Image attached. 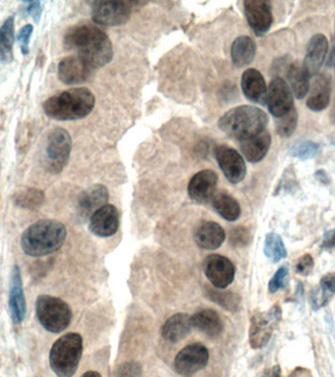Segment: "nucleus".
I'll list each match as a JSON object with an SVG mask.
<instances>
[{
	"mask_svg": "<svg viewBox=\"0 0 335 377\" xmlns=\"http://www.w3.org/2000/svg\"><path fill=\"white\" fill-rule=\"evenodd\" d=\"M33 32H34L33 25H25L20 30L19 34H18V42L21 46V51L24 55H27L29 53L30 38L32 37Z\"/></svg>",
	"mask_w": 335,
	"mask_h": 377,
	"instance_id": "obj_40",
	"label": "nucleus"
},
{
	"mask_svg": "<svg viewBox=\"0 0 335 377\" xmlns=\"http://www.w3.org/2000/svg\"><path fill=\"white\" fill-rule=\"evenodd\" d=\"M334 143V147H335V141H334V143Z\"/></svg>",
	"mask_w": 335,
	"mask_h": 377,
	"instance_id": "obj_47",
	"label": "nucleus"
},
{
	"mask_svg": "<svg viewBox=\"0 0 335 377\" xmlns=\"http://www.w3.org/2000/svg\"><path fill=\"white\" fill-rule=\"evenodd\" d=\"M335 56V45H334V51H332V53H331V58H334Z\"/></svg>",
	"mask_w": 335,
	"mask_h": 377,
	"instance_id": "obj_46",
	"label": "nucleus"
},
{
	"mask_svg": "<svg viewBox=\"0 0 335 377\" xmlns=\"http://www.w3.org/2000/svg\"><path fill=\"white\" fill-rule=\"evenodd\" d=\"M72 151V138L68 131L55 128L50 131L45 146V165L52 174H59L67 165Z\"/></svg>",
	"mask_w": 335,
	"mask_h": 377,
	"instance_id": "obj_7",
	"label": "nucleus"
},
{
	"mask_svg": "<svg viewBox=\"0 0 335 377\" xmlns=\"http://www.w3.org/2000/svg\"><path fill=\"white\" fill-rule=\"evenodd\" d=\"M209 297L212 301L216 302L220 306L224 307L227 310L234 312L239 307V297L232 292L218 291V290H209Z\"/></svg>",
	"mask_w": 335,
	"mask_h": 377,
	"instance_id": "obj_35",
	"label": "nucleus"
},
{
	"mask_svg": "<svg viewBox=\"0 0 335 377\" xmlns=\"http://www.w3.org/2000/svg\"><path fill=\"white\" fill-rule=\"evenodd\" d=\"M283 310L278 305L271 307L268 312L253 315L249 330V343L253 349H260L267 345L275 328L281 320Z\"/></svg>",
	"mask_w": 335,
	"mask_h": 377,
	"instance_id": "obj_8",
	"label": "nucleus"
},
{
	"mask_svg": "<svg viewBox=\"0 0 335 377\" xmlns=\"http://www.w3.org/2000/svg\"><path fill=\"white\" fill-rule=\"evenodd\" d=\"M209 356L208 349L203 344H191L176 356L174 369L181 376L191 377L208 365Z\"/></svg>",
	"mask_w": 335,
	"mask_h": 377,
	"instance_id": "obj_9",
	"label": "nucleus"
},
{
	"mask_svg": "<svg viewBox=\"0 0 335 377\" xmlns=\"http://www.w3.org/2000/svg\"><path fill=\"white\" fill-rule=\"evenodd\" d=\"M257 377H281L280 368L278 366H275L272 368H266Z\"/></svg>",
	"mask_w": 335,
	"mask_h": 377,
	"instance_id": "obj_44",
	"label": "nucleus"
},
{
	"mask_svg": "<svg viewBox=\"0 0 335 377\" xmlns=\"http://www.w3.org/2000/svg\"><path fill=\"white\" fill-rule=\"evenodd\" d=\"M193 327L210 338H218L224 332V323L218 312L213 310H202L191 317Z\"/></svg>",
	"mask_w": 335,
	"mask_h": 377,
	"instance_id": "obj_26",
	"label": "nucleus"
},
{
	"mask_svg": "<svg viewBox=\"0 0 335 377\" xmlns=\"http://www.w3.org/2000/svg\"><path fill=\"white\" fill-rule=\"evenodd\" d=\"M67 238L63 223L55 219H42L30 225L23 233L21 247L27 256L40 258L62 248Z\"/></svg>",
	"mask_w": 335,
	"mask_h": 377,
	"instance_id": "obj_2",
	"label": "nucleus"
},
{
	"mask_svg": "<svg viewBox=\"0 0 335 377\" xmlns=\"http://www.w3.org/2000/svg\"><path fill=\"white\" fill-rule=\"evenodd\" d=\"M271 141L272 138H271L270 133L265 130L254 137L242 141L240 150L249 163H259L267 155L271 147Z\"/></svg>",
	"mask_w": 335,
	"mask_h": 377,
	"instance_id": "obj_25",
	"label": "nucleus"
},
{
	"mask_svg": "<svg viewBox=\"0 0 335 377\" xmlns=\"http://www.w3.org/2000/svg\"><path fill=\"white\" fill-rule=\"evenodd\" d=\"M314 266L313 256L306 253L299 258L297 263H296L295 271L300 275L308 276L313 271Z\"/></svg>",
	"mask_w": 335,
	"mask_h": 377,
	"instance_id": "obj_39",
	"label": "nucleus"
},
{
	"mask_svg": "<svg viewBox=\"0 0 335 377\" xmlns=\"http://www.w3.org/2000/svg\"><path fill=\"white\" fill-rule=\"evenodd\" d=\"M268 122V115L263 110L251 105H242L222 115L219 127L229 137L242 142L265 131Z\"/></svg>",
	"mask_w": 335,
	"mask_h": 377,
	"instance_id": "obj_4",
	"label": "nucleus"
},
{
	"mask_svg": "<svg viewBox=\"0 0 335 377\" xmlns=\"http://www.w3.org/2000/svg\"><path fill=\"white\" fill-rule=\"evenodd\" d=\"M218 175L214 171H199L188 184V196L194 202L206 204L213 200L218 185Z\"/></svg>",
	"mask_w": 335,
	"mask_h": 377,
	"instance_id": "obj_15",
	"label": "nucleus"
},
{
	"mask_svg": "<svg viewBox=\"0 0 335 377\" xmlns=\"http://www.w3.org/2000/svg\"><path fill=\"white\" fill-rule=\"evenodd\" d=\"M232 60L237 67L242 68L249 65L254 60L256 45L251 38L242 35L234 40L232 45Z\"/></svg>",
	"mask_w": 335,
	"mask_h": 377,
	"instance_id": "obj_27",
	"label": "nucleus"
},
{
	"mask_svg": "<svg viewBox=\"0 0 335 377\" xmlns=\"http://www.w3.org/2000/svg\"><path fill=\"white\" fill-rule=\"evenodd\" d=\"M81 377H102L101 373H97V371H86V373H84Z\"/></svg>",
	"mask_w": 335,
	"mask_h": 377,
	"instance_id": "obj_45",
	"label": "nucleus"
},
{
	"mask_svg": "<svg viewBox=\"0 0 335 377\" xmlns=\"http://www.w3.org/2000/svg\"><path fill=\"white\" fill-rule=\"evenodd\" d=\"M212 201H213V207L217 214L227 222H235L239 219L242 209H240L239 202L231 195L221 192V193L215 195Z\"/></svg>",
	"mask_w": 335,
	"mask_h": 377,
	"instance_id": "obj_29",
	"label": "nucleus"
},
{
	"mask_svg": "<svg viewBox=\"0 0 335 377\" xmlns=\"http://www.w3.org/2000/svg\"><path fill=\"white\" fill-rule=\"evenodd\" d=\"M215 158L226 178L232 184H239L246 175V165L242 155L234 148L219 146L215 150Z\"/></svg>",
	"mask_w": 335,
	"mask_h": 377,
	"instance_id": "obj_12",
	"label": "nucleus"
},
{
	"mask_svg": "<svg viewBox=\"0 0 335 377\" xmlns=\"http://www.w3.org/2000/svg\"><path fill=\"white\" fill-rule=\"evenodd\" d=\"M288 79L293 94L299 99H304L310 91V76L304 70L302 64L291 63L288 69Z\"/></svg>",
	"mask_w": 335,
	"mask_h": 377,
	"instance_id": "obj_28",
	"label": "nucleus"
},
{
	"mask_svg": "<svg viewBox=\"0 0 335 377\" xmlns=\"http://www.w3.org/2000/svg\"><path fill=\"white\" fill-rule=\"evenodd\" d=\"M28 12L32 15V17L34 18L35 22L40 21V16H42V4L40 1L32 2L30 4L29 9H28Z\"/></svg>",
	"mask_w": 335,
	"mask_h": 377,
	"instance_id": "obj_43",
	"label": "nucleus"
},
{
	"mask_svg": "<svg viewBox=\"0 0 335 377\" xmlns=\"http://www.w3.org/2000/svg\"><path fill=\"white\" fill-rule=\"evenodd\" d=\"M83 337L68 333L59 338L50 354L51 369L58 377H72L76 373L83 355Z\"/></svg>",
	"mask_w": 335,
	"mask_h": 377,
	"instance_id": "obj_5",
	"label": "nucleus"
},
{
	"mask_svg": "<svg viewBox=\"0 0 335 377\" xmlns=\"http://www.w3.org/2000/svg\"><path fill=\"white\" fill-rule=\"evenodd\" d=\"M266 104L271 114L277 118L285 116L293 109V91L283 78L277 77L271 82Z\"/></svg>",
	"mask_w": 335,
	"mask_h": 377,
	"instance_id": "obj_11",
	"label": "nucleus"
},
{
	"mask_svg": "<svg viewBox=\"0 0 335 377\" xmlns=\"http://www.w3.org/2000/svg\"><path fill=\"white\" fill-rule=\"evenodd\" d=\"M264 253L273 263H280L288 256L285 242L277 233H268L266 235Z\"/></svg>",
	"mask_w": 335,
	"mask_h": 377,
	"instance_id": "obj_33",
	"label": "nucleus"
},
{
	"mask_svg": "<svg viewBox=\"0 0 335 377\" xmlns=\"http://www.w3.org/2000/svg\"><path fill=\"white\" fill-rule=\"evenodd\" d=\"M14 202L21 209H37L45 202V194L35 188H21L15 193Z\"/></svg>",
	"mask_w": 335,
	"mask_h": 377,
	"instance_id": "obj_32",
	"label": "nucleus"
},
{
	"mask_svg": "<svg viewBox=\"0 0 335 377\" xmlns=\"http://www.w3.org/2000/svg\"><path fill=\"white\" fill-rule=\"evenodd\" d=\"M242 88L244 96L255 104H266L268 88L264 77L256 69H248L243 73Z\"/></svg>",
	"mask_w": 335,
	"mask_h": 377,
	"instance_id": "obj_22",
	"label": "nucleus"
},
{
	"mask_svg": "<svg viewBox=\"0 0 335 377\" xmlns=\"http://www.w3.org/2000/svg\"><path fill=\"white\" fill-rule=\"evenodd\" d=\"M309 92L310 94H309L308 99H307V106L312 111H323L331 101V79L324 74L317 75Z\"/></svg>",
	"mask_w": 335,
	"mask_h": 377,
	"instance_id": "obj_23",
	"label": "nucleus"
},
{
	"mask_svg": "<svg viewBox=\"0 0 335 377\" xmlns=\"http://www.w3.org/2000/svg\"><path fill=\"white\" fill-rule=\"evenodd\" d=\"M9 310L12 322L20 324L24 320L27 312V304L23 290L21 271L19 266H15L12 269L11 280H10Z\"/></svg>",
	"mask_w": 335,
	"mask_h": 377,
	"instance_id": "obj_19",
	"label": "nucleus"
},
{
	"mask_svg": "<svg viewBox=\"0 0 335 377\" xmlns=\"http://www.w3.org/2000/svg\"><path fill=\"white\" fill-rule=\"evenodd\" d=\"M93 69L78 55L67 56L58 65V77L66 84L84 83L91 78Z\"/></svg>",
	"mask_w": 335,
	"mask_h": 377,
	"instance_id": "obj_17",
	"label": "nucleus"
},
{
	"mask_svg": "<svg viewBox=\"0 0 335 377\" xmlns=\"http://www.w3.org/2000/svg\"><path fill=\"white\" fill-rule=\"evenodd\" d=\"M96 105L93 92L86 88H74L51 97L43 104L45 114L58 121H71L88 116Z\"/></svg>",
	"mask_w": 335,
	"mask_h": 377,
	"instance_id": "obj_3",
	"label": "nucleus"
},
{
	"mask_svg": "<svg viewBox=\"0 0 335 377\" xmlns=\"http://www.w3.org/2000/svg\"><path fill=\"white\" fill-rule=\"evenodd\" d=\"M35 314L38 322L51 333L67 329L72 322V310L67 302L50 295H40L35 301Z\"/></svg>",
	"mask_w": 335,
	"mask_h": 377,
	"instance_id": "obj_6",
	"label": "nucleus"
},
{
	"mask_svg": "<svg viewBox=\"0 0 335 377\" xmlns=\"http://www.w3.org/2000/svg\"><path fill=\"white\" fill-rule=\"evenodd\" d=\"M132 6L127 1L94 2L91 17L94 23L106 27L126 24L129 21Z\"/></svg>",
	"mask_w": 335,
	"mask_h": 377,
	"instance_id": "obj_10",
	"label": "nucleus"
},
{
	"mask_svg": "<svg viewBox=\"0 0 335 377\" xmlns=\"http://www.w3.org/2000/svg\"><path fill=\"white\" fill-rule=\"evenodd\" d=\"M298 114L296 109H293L285 114V116L278 118V132L281 137H289L293 134L297 127Z\"/></svg>",
	"mask_w": 335,
	"mask_h": 377,
	"instance_id": "obj_36",
	"label": "nucleus"
},
{
	"mask_svg": "<svg viewBox=\"0 0 335 377\" xmlns=\"http://www.w3.org/2000/svg\"><path fill=\"white\" fill-rule=\"evenodd\" d=\"M322 248H326V250L335 248V229L327 231L324 233Z\"/></svg>",
	"mask_w": 335,
	"mask_h": 377,
	"instance_id": "obj_42",
	"label": "nucleus"
},
{
	"mask_svg": "<svg viewBox=\"0 0 335 377\" xmlns=\"http://www.w3.org/2000/svg\"><path fill=\"white\" fill-rule=\"evenodd\" d=\"M248 24L257 35L267 34L273 24L272 5L264 0H247L244 2Z\"/></svg>",
	"mask_w": 335,
	"mask_h": 377,
	"instance_id": "obj_14",
	"label": "nucleus"
},
{
	"mask_svg": "<svg viewBox=\"0 0 335 377\" xmlns=\"http://www.w3.org/2000/svg\"><path fill=\"white\" fill-rule=\"evenodd\" d=\"M321 147L312 141H298L289 148V153L299 160H310L319 155Z\"/></svg>",
	"mask_w": 335,
	"mask_h": 377,
	"instance_id": "obj_34",
	"label": "nucleus"
},
{
	"mask_svg": "<svg viewBox=\"0 0 335 377\" xmlns=\"http://www.w3.org/2000/svg\"><path fill=\"white\" fill-rule=\"evenodd\" d=\"M231 241L232 245L237 246V247L247 245L250 241L249 231L243 227H237L232 232Z\"/></svg>",
	"mask_w": 335,
	"mask_h": 377,
	"instance_id": "obj_41",
	"label": "nucleus"
},
{
	"mask_svg": "<svg viewBox=\"0 0 335 377\" xmlns=\"http://www.w3.org/2000/svg\"><path fill=\"white\" fill-rule=\"evenodd\" d=\"M335 295V273H327L322 277L319 280V286L317 291H314L313 299H312V307L314 310H319L326 307L331 301Z\"/></svg>",
	"mask_w": 335,
	"mask_h": 377,
	"instance_id": "obj_31",
	"label": "nucleus"
},
{
	"mask_svg": "<svg viewBox=\"0 0 335 377\" xmlns=\"http://www.w3.org/2000/svg\"><path fill=\"white\" fill-rule=\"evenodd\" d=\"M191 317L188 314H176L164 323L161 334L164 339L170 343H178L185 339L193 329Z\"/></svg>",
	"mask_w": 335,
	"mask_h": 377,
	"instance_id": "obj_24",
	"label": "nucleus"
},
{
	"mask_svg": "<svg viewBox=\"0 0 335 377\" xmlns=\"http://www.w3.org/2000/svg\"><path fill=\"white\" fill-rule=\"evenodd\" d=\"M142 366L135 361L124 364L120 366L114 377H140L142 376Z\"/></svg>",
	"mask_w": 335,
	"mask_h": 377,
	"instance_id": "obj_38",
	"label": "nucleus"
},
{
	"mask_svg": "<svg viewBox=\"0 0 335 377\" xmlns=\"http://www.w3.org/2000/svg\"><path fill=\"white\" fill-rule=\"evenodd\" d=\"M288 273V268L285 266H281V268L278 269L277 273L268 282V291H270V293H277L278 290L285 288Z\"/></svg>",
	"mask_w": 335,
	"mask_h": 377,
	"instance_id": "obj_37",
	"label": "nucleus"
},
{
	"mask_svg": "<svg viewBox=\"0 0 335 377\" xmlns=\"http://www.w3.org/2000/svg\"><path fill=\"white\" fill-rule=\"evenodd\" d=\"M327 51H329V42L324 35H314L308 43L302 66L310 78L318 75L319 69L326 60Z\"/></svg>",
	"mask_w": 335,
	"mask_h": 377,
	"instance_id": "obj_20",
	"label": "nucleus"
},
{
	"mask_svg": "<svg viewBox=\"0 0 335 377\" xmlns=\"http://www.w3.org/2000/svg\"><path fill=\"white\" fill-rule=\"evenodd\" d=\"M14 17H9L0 28V63L13 60V45L15 42Z\"/></svg>",
	"mask_w": 335,
	"mask_h": 377,
	"instance_id": "obj_30",
	"label": "nucleus"
},
{
	"mask_svg": "<svg viewBox=\"0 0 335 377\" xmlns=\"http://www.w3.org/2000/svg\"><path fill=\"white\" fill-rule=\"evenodd\" d=\"M119 226V212L112 204L102 207L89 218V230L98 237H111L116 234Z\"/></svg>",
	"mask_w": 335,
	"mask_h": 377,
	"instance_id": "obj_16",
	"label": "nucleus"
},
{
	"mask_svg": "<svg viewBox=\"0 0 335 377\" xmlns=\"http://www.w3.org/2000/svg\"><path fill=\"white\" fill-rule=\"evenodd\" d=\"M204 271L208 280L218 289H226L234 281L235 268L231 260L221 255L207 256Z\"/></svg>",
	"mask_w": 335,
	"mask_h": 377,
	"instance_id": "obj_13",
	"label": "nucleus"
},
{
	"mask_svg": "<svg viewBox=\"0 0 335 377\" xmlns=\"http://www.w3.org/2000/svg\"><path fill=\"white\" fill-rule=\"evenodd\" d=\"M109 200L108 190L101 184L93 185L84 190L78 199V214L81 219L91 218L94 212L106 206Z\"/></svg>",
	"mask_w": 335,
	"mask_h": 377,
	"instance_id": "obj_18",
	"label": "nucleus"
},
{
	"mask_svg": "<svg viewBox=\"0 0 335 377\" xmlns=\"http://www.w3.org/2000/svg\"><path fill=\"white\" fill-rule=\"evenodd\" d=\"M193 238L199 248L213 251L221 247L226 239V232L218 223L204 220L194 229Z\"/></svg>",
	"mask_w": 335,
	"mask_h": 377,
	"instance_id": "obj_21",
	"label": "nucleus"
},
{
	"mask_svg": "<svg viewBox=\"0 0 335 377\" xmlns=\"http://www.w3.org/2000/svg\"><path fill=\"white\" fill-rule=\"evenodd\" d=\"M68 50H76L89 67L101 68L113 58V46L108 35L96 26H75L65 35Z\"/></svg>",
	"mask_w": 335,
	"mask_h": 377,
	"instance_id": "obj_1",
	"label": "nucleus"
}]
</instances>
